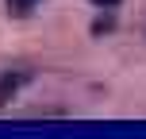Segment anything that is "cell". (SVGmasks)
Here are the masks:
<instances>
[{"label":"cell","instance_id":"2","mask_svg":"<svg viewBox=\"0 0 146 139\" xmlns=\"http://www.w3.org/2000/svg\"><path fill=\"white\" fill-rule=\"evenodd\" d=\"M35 4H38V0H8V12H12V15H31Z\"/></svg>","mask_w":146,"mask_h":139},{"label":"cell","instance_id":"3","mask_svg":"<svg viewBox=\"0 0 146 139\" xmlns=\"http://www.w3.org/2000/svg\"><path fill=\"white\" fill-rule=\"evenodd\" d=\"M96 8H111V4H119V0H92Z\"/></svg>","mask_w":146,"mask_h":139},{"label":"cell","instance_id":"1","mask_svg":"<svg viewBox=\"0 0 146 139\" xmlns=\"http://www.w3.org/2000/svg\"><path fill=\"white\" fill-rule=\"evenodd\" d=\"M27 81V73H0V104H8L15 93H19V85Z\"/></svg>","mask_w":146,"mask_h":139}]
</instances>
